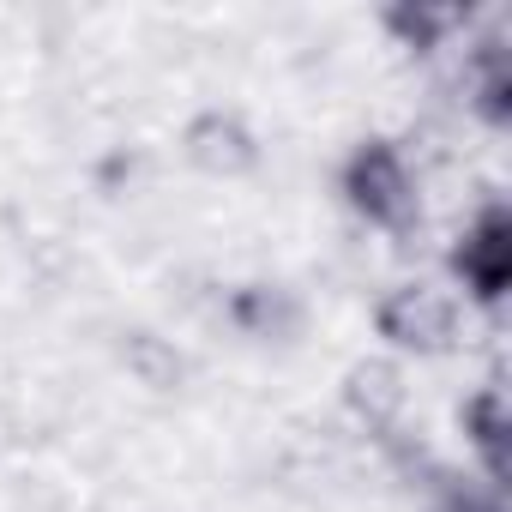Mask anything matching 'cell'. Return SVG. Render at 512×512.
<instances>
[{"mask_svg": "<svg viewBox=\"0 0 512 512\" xmlns=\"http://www.w3.org/2000/svg\"><path fill=\"white\" fill-rule=\"evenodd\" d=\"M446 302H434L428 290H410V296H398L392 308H386V326L392 332H404V338H422V344H434V338H446Z\"/></svg>", "mask_w": 512, "mask_h": 512, "instance_id": "7a4b0ae2", "label": "cell"}, {"mask_svg": "<svg viewBox=\"0 0 512 512\" xmlns=\"http://www.w3.org/2000/svg\"><path fill=\"white\" fill-rule=\"evenodd\" d=\"M356 193H362V205H368V211H380V217H398V211H404V193H410V181H404V169H398L386 151H374V157L356 169Z\"/></svg>", "mask_w": 512, "mask_h": 512, "instance_id": "6da1fadb", "label": "cell"}]
</instances>
